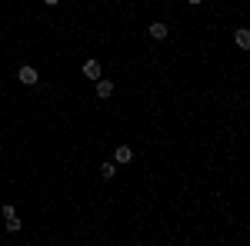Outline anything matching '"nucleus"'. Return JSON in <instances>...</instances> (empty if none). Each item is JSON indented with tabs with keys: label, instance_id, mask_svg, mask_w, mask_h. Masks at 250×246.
I'll use <instances>...</instances> for the list:
<instances>
[{
	"label": "nucleus",
	"instance_id": "f257e3e1",
	"mask_svg": "<svg viewBox=\"0 0 250 246\" xmlns=\"http://www.w3.org/2000/svg\"><path fill=\"white\" fill-rule=\"evenodd\" d=\"M80 76H83L87 83L100 80V76H104V60H100V57H87V60H80Z\"/></svg>",
	"mask_w": 250,
	"mask_h": 246
},
{
	"label": "nucleus",
	"instance_id": "f03ea898",
	"mask_svg": "<svg viewBox=\"0 0 250 246\" xmlns=\"http://www.w3.org/2000/svg\"><path fill=\"white\" fill-rule=\"evenodd\" d=\"M110 160H114L117 167H130V163L137 160L134 143H114V156H110Z\"/></svg>",
	"mask_w": 250,
	"mask_h": 246
},
{
	"label": "nucleus",
	"instance_id": "7ed1b4c3",
	"mask_svg": "<svg viewBox=\"0 0 250 246\" xmlns=\"http://www.w3.org/2000/svg\"><path fill=\"white\" fill-rule=\"evenodd\" d=\"M147 37H150V43H167L170 23H167V20H150V23H147Z\"/></svg>",
	"mask_w": 250,
	"mask_h": 246
},
{
	"label": "nucleus",
	"instance_id": "39448f33",
	"mask_svg": "<svg viewBox=\"0 0 250 246\" xmlns=\"http://www.w3.org/2000/svg\"><path fill=\"white\" fill-rule=\"evenodd\" d=\"M114 94H117V83H114V80H107V76L94 80V100H110Z\"/></svg>",
	"mask_w": 250,
	"mask_h": 246
},
{
	"label": "nucleus",
	"instance_id": "0eeeda50",
	"mask_svg": "<svg viewBox=\"0 0 250 246\" xmlns=\"http://www.w3.org/2000/svg\"><path fill=\"white\" fill-rule=\"evenodd\" d=\"M233 43H237L240 50H250V30L244 27V23H237V27H233Z\"/></svg>",
	"mask_w": 250,
	"mask_h": 246
},
{
	"label": "nucleus",
	"instance_id": "1a4fd4ad",
	"mask_svg": "<svg viewBox=\"0 0 250 246\" xmlns=\"http://www.w3.org/2000/svg\"><path fill=\"white\" fill-rule=\"evenodd\" d=\"M3 227H7V233H20V229H23V223H20V216H14V220H7Z\"/></svg>",
	"mask_w": 250,
	"mask_h": 246
},
{
	"label": "nucleus",
	"instance_id": "9b49d317",
	"mask_svg": "<svg viewBox=\"0 0 250 246\" xmlns=\"http://www.w3.org/2000/svg\"><path fill=\"white\" fill-rule=\"evenodd\" d=\"M63 0H43V7H60Z\"/></svg>",
	"mask_w": 250,
	"mask_h": 246
},
{
	"label": "nucleus",
	"instance_id": "423d86ee",
	"mask_svg": "<svg viewBox=\"0 0 250 246\" xmlns=\"http://www.w3.org/2000/svg\"><path fill=\"white\" fill-rule=\"evenodd\" d=\"M117 173H120V167H117L114 160H107V156H104V160H100V163H97V176H100V180H104V183H110V180H114Z\"/></svg>",
	"mask_w": 250,
	"mask_h": 246
},
{
	"label": "nucleus",
	"instance_id": "20e7f679",
	"mask_svg": "<svg viewBox=\"0 0 250 246\" xmlns=\"http://www.w3.org/2000/svg\"><path fill=\"white\" fill-rule=\"evenodd\" d=\"M17 83L20 87H37L40 83V70L34 63H20L17 67Z\"/></svg>",
	"mask_w": 250,
	"mask_h": 246
},
{
	"label": "nucleus",
	"instance_id": "9d476101",
	"mask_svg": "<svg viewBox=\"0 0 250 246\" xmlns=\"http://www.w3.org/2000/svg\"><path fill=\"white\" fill-rule=\"evenodd\" d=\"M187 7H204V0H184Z\"/></svg>",
	"mask_w": 250,
	"mask_h": 246
},
{
	"label": "nucleus",
	"instance_id": "6e6552de",
	"mask_svg": "<svg viewBox=\"0 0 250 246\" xmlns=\"http://www.w3.org/2000/svg\"><path fill=\"white\" fill-rule=\"evenodd\" d=\"M0 213H3V220H14V216H20L14 203H3V207H0Z\"/></svg>",
	"mask_w": 250,
	"mask_h": 246
}]
</instances>
